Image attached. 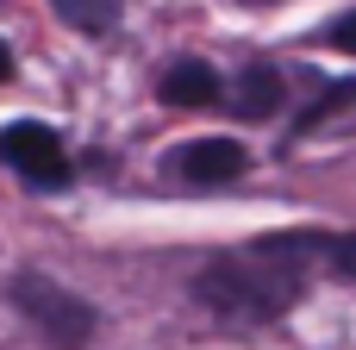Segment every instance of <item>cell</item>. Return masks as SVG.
Segmentation results:
<instances>
[{
  "label": "cell",
  "instance_id": "6da1fadb",
  "mask_svg": "<svg viewBox=\"0 0 356 350\" xmlns=\"http://www.w3.org/2000/svg\"><path fill=\"white\" fill-rule=\"evenodd\" d=\"M338 244L344 232H269L257 244L219 250L200 263L194 301L225 326H269L307 301L319 269L338 276Z\"/></svg>",
  "mask_w": 356,
  "mask_h": 350
},
{
  "label": "cell",
  "instance_id": "7a4b0ae2",
  "mask_svg": "<svg viewBox=\"0 0 356 350\" xmlns=\"http://www.w3.org/2000/svg\"><path fill=\"white\" fill-rule=\"evenodd\" d=\"M6 294H13V307H19L56 350H81L88 338H94V307L75 301V294H69L63 282H50L44 269H19Z\"/></svg>",
  "mask_w": 356,
  "mask_h": 350
},
{
  "label": "cell",
  "instance_id": "3957f363",
  "mask_svg": "<svg viewBox=\"0 0 356 350\" xmlns=\"http://www.w3.org/2000/svg\"><path fill=\"white\" fill-rule=\"evenodd\" d=\"M0 163H6L19 182H31V188H63V182H69V150H63V138H56L44 119H13V125H0Z\"/></svg>",
  "mask_w": 356,
  "mask_h": 350
},
{
  "label": "cell",
  "instance_id": "277c9868",
  "mask_svg": "<svg viewBox=\"0 0 356 350\" xmlns=\"http://www.w3.org/2000/svg\"><path fill=\"white\" fill-rule=\"evenodd\" d=\"M244 144H232V138H194V144H181L175 150V169L194 182V188H225V182H238L244 175Z\"/></svg>",
  "mask_w": 356,
  "mask_h": 350
},
{
  "label": "cell",
  "instance_id": "5b68a950",
  "mask_svg": "<svg viewBox=\"0 0 356 350\" xmlns=\"http://www.w3.org/2000/svg\"><path fill=\"white\" fill-rule=\"evenodd\" d=\"M156 100H163V106H194V113H200V106H219L225 88H219V69H213V63H194V56H188V63H169V69H163Z\"/></svg>",
  "mask_w": 356,
  "mask_h": 350
},
{
  "label": "cell",
  "instance_id": "8992f818",
  "mask_svg": "<svg viewBox=\"0 0 356 350\" xmlns=\"http://www.w3.org/2000/svg\"><path fill=\"white\" fill-rule=\"evenodd\" d=\"M238 119H269L275 106H282V75L269 69V63H250L244 75H238V94L225 100Z\"/></svg>",
  "mask_w": 356,
  "mask_h": 350
},
{
  "label": "cell",
  "instance_id": "52a82bcc",
  "mask_svg": "<svg viewBox=\"0 0 356 350\" xmlns=\"http://www.w3.org/2000/svg\"><path fill=\"white\" fill-rule=\"evenodd\" d=\"M56 6V19L63 25H75V31H113V19H119V0H50Z\"/></svg>",
  "mask_w": 356,
  "mask_h": 350
},
{
  "label": "cell",
  "instance_id": "ba28073f",
  "mask_svg": "<svg viewBox=\"0 0 356 350\" xmlns=\"http://www.w3.org/2000/svg\"><path fill=\"white\" fill-rule=\"evenodd\" d=\"M338 50H356V13H344V19H332V31H325Z\"/></svg>",
  "mask_w": 356,
  "mask_h": 350
},
{
  "label": "cell",
  "instance_id": "9c48e42d",
  "mask_svg": "<svg viewBox=\"0 0 356 350\" xmlns=\"http://www.w3.org/2000/svg\"><path fill=\"white\" fill-rule=\"evenodd\" d=\"M6 75H13V50L0 44V81H6Z\"/></svg>",
  "mask_w": 356,
  "mask_h": 350
}]
</instances>
